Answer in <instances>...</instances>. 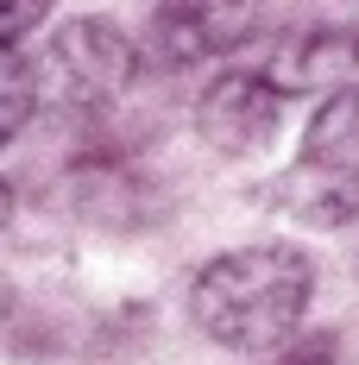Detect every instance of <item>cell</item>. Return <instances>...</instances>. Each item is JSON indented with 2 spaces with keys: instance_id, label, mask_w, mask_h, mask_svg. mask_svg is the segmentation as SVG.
<instances>
[{
  "instance_id": "6da1fadb",
  "label": "cell",
  "mask_w": 359,
  "mask_h": 365,
  "mask_svg": "<svg viewBox=\"0 0 359 365\" xmlns=\"http://www.w3.org/2000/svg\"><path fill=\"white\" fill-rule=\"evenodd\" d=\"M309 296H315V264L284 240H265V246H233L208 258L189 284V315L221 346L265 353L296 334Z\"/></svg>"
},
{
  "instance_id": "7a4b0ae2",
  "label": "cell",
  "mask_w": 359,
  "mask_h": 365,
  "mask_svg": "<svg viewBox=\"0 0 359 365\" xmlns=\"http://www.w3.org/2000/svg\"><path fill=\"white\" fill-rule=\"evenodd\" d=\"M284 202L315 227H340L359 215V88H334L309 120L303 151L284 177Z\"/></svg>"
},
{
  "instance_id": "3957f363",
  "label": "cell",
  "mask_w": 359,
  "mask_h": 365,
  "mask_svg": "<svg viewBox=\"0 0 359 365\" xmlns=\"http://www.w3.org/2000/svg\"><path fill=\"white\" fill-rule=\"evenodd\" d=\"M32 76H38V101L95 113L133 82V38L108 19H70L51 38V51L32 63Z\"/></svg>"
},
{
  "instance_id": "277c9868",
  "label": "cell",
  "mask_w": 359,
  "mask_h": 365,
  "mask_svg": "<svg viewBox=\"0 0 359 365\" xmlns=\"http://www.w3.org/2000/svg\"><path fill=\"white\" fill-rule=\"evenodd\" d=\"M353 70H359V26L315 19V26H296L278 38L258 76L278 95H322V88H347Z\"/></svg>"
},
{
  "instance_id": "5b68a950",
  "label": "cell",
  "mask_w": 359,
  "mask_h": 365,
  "mask_svg": "<svg viewBox=\"0 0 359 365\" xmlns=\"http://www.w3.org/2000/svg\"><path fill=\"white\" fill-rule=\"evenodd\" d=\"M246 38H252V0H171L151 19V51L171 70L208 63Z\"/></svg>"
},
{
  "instance_id": "8992f818",
  "label": "cell",
  "mask_w": 359,
  "mask_h": 365,
  "mask_svg": "<svg viewBox=\"0 0 359 365\" xmlns=\"http://www.w3.org/2000/svg\"><path fill=\"white\" fill-rule=\"evenodd\" d=\"M278 101H284V95H278L258 70H227V76H215V88L196 101V126H202V139L215 151H252V145L271 139Z\"/></svg>"
},
{
  "instance_id": "52a82bcc",
  "label": "cell",
  "mask_w": 359,
  "mask_h": 365,
  "mask_svg": "<svg viewBox=\"0 0 359 365\" xmlns=\"http://www.w3.org/2000/svg\"><path fill=\"white\" fill-rule=\"evenodd\" d=\"M38 108V76L26 57H13V51H0V145L32 120Z\"/></svg>"
},
{
  "instance_id": "ba28073f",
  "label": "cell",
  "mask_w": 359,
  "mask_h": 365,
  "mask_svg": "<svg viewBox=\"0 0 359 365\" xmlns=\"http://www.w3.org/2000/svg\"><path fill=\"white\" fill-rule=\"evenodd\" d=\"M57 0H0V51H13L26 32H38V19L51 13Z\"/></svg>"
},
{
  "instance_id": "9c48e42d",
  "label": "cell",
  "mask_w": 359,
  "mask_h": 365,
  "mask_svg": "<svg viewBox=\"0 0 359 365\" xmlns=\"http://www.w3.org/2000/svg\"><path fill=\"white\" fill-rule=\"evenodd\" d=\"M284 365H334V346H328V340H303Z\"/></svg>"
},
{
  "instance_id": "30bf717a",
  "label": "cell",
  "mask_w": 359,
  "mask_h": 365,
  "mask_svg": "<svg viewBox=\"0 0 359 365\" xmlns=\"http://www.w3.org/2000/svg\"><path fill=\"white\" fill-rule=\"evenodd\" d=\"M347 6H359V0H347Z\"/></svg>"
}]
</instances>
